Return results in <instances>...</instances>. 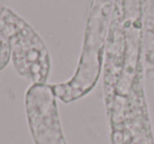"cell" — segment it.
Masks as SVG:
<instances>
[{"label": "cell", "mask_w": 154, "mask_h": 144, "mask_svg": "<svg viewBox=\"0 0 154 144\" xmlns=\"http://www.w3.org/2000/svg\"><path fill=\"white\" fill-rule=\"evenodd\" d=\"M112 5L113 0H90L84 45L76 70L66 82L52 84L55 96L62 102L69 103L79 99L96 85L103 64Z\"/></svg>", "instance_id": "obj_1"}, {"label": "cell", "mask_w": 154, "mask_h": 144, "mask_svg": "<svg viewBox=\"0 0 154 144\" xmlns=\"http://www.w3.org/2000/svg\"><path fill=\"white\" fill-rule=\"evenodd\" d=\"M52 85L33 83L26 94V108L35 144H66Z\"/></svg>", "instance_id": "obj_3"}, {"label": "cell", "mask_w": 154, "mask_h": 144, "mask_svg": "<svg viewBox=\"0 0 154 144\" xmlns=\"http://www.w3.org/2000/svg\"><path fill=\"white\" fill-rule=\"evenodd\" d=\"M0 1H3V0H0Z\"/></svg>", "instance_id": "obj_5"}, {"label": "cell", "mask_w": 154, "mask_h": 144, "mask_svg": "<svg viewBox=\"0 0 154 144\" xmlns=\"http://www.w3.org/2000/svg\"><path fill=\"white\" fill-rule=\"evenodd\" d=\"M0 36L11 50V60L19 76L33 83H47L51 57L45 41L32 26L0 2Z\"/></svg>", "instance_id": "obj_2"}, {"label": "cell", "mask_w": 154, "mask_h": 144, "mask_svg": "<svg viewBox=\"0 0 154 144\" xmlns=\"http://www.w3.org/2000/svg\"><path fill=\"white\" fill-rule=\"evenodd\" d=\"M11 60V50L8 42L0 36V70H3Z\"/></svg>", "instance_id": "obj_4"}]
</instances>
